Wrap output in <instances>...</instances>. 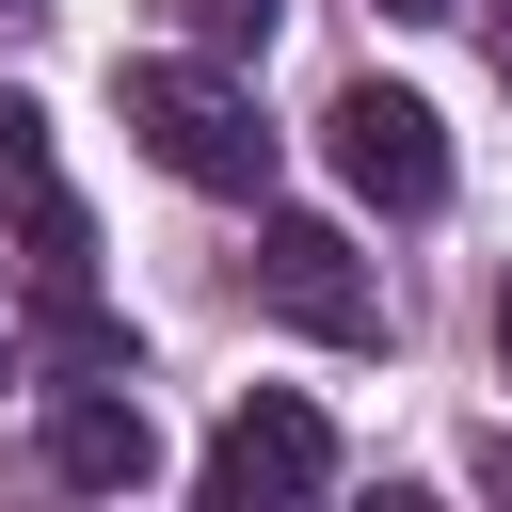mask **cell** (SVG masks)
<instances>
[{
    "instance_id": "obj_5",
    "label": "cell",
    "mask_w": 512,
    "mask_h": 512,
    "mask_svg": "<svg viewBox=\"0 0 512 512\" xmlns=\"http://www.w3.org/2000/svg\"><path fill=\"white\" fill-rule=\"evenodd\" d=\"M48 480H80V496H144V480H160V432H144V400H112V384H64V400H48Z\"/></svg>"
},
{
    "instance_id": "obj_10",
    "label": "cell",
    "mask_w": 512,
    "mask_h": 512,
    "mask_svg": "<svg viewBox=\"0 0 512 512\" xmlns=\"http://www.w3.org/2000/svg\"><path fill=\"white\" fill-rule=\"evenodd\" d=\"M0 384H16V336H0Z\"/></svg>"
},
{
    "instance_id": "obj_6",
    "label": "cell",
    "mask_w": 512,
    "mask_h": 512,
    "mask_svg": "<svg viewBox=\"0 0 512 512\" xmlns=\"http://www.w3.org/2000/svg\"><path fill=\"white\" fill-rule=\"evenodd\" d=\"M0 208H48V112L0 96Z\"/></svg>"
},
{
    "instance_id": "obj_7",
    "label": "cell",
    "mask_w": 512,
    "mask_h": 512,
    "mask_svg": "<svg viewBox=\"0 0 512 512\" xmlns=\"http://www.w3.org/2000/svg\"><path fill=\"white\" fill-rule=\"evenodd\" d=\"M160 16H176L192 48H272V16H288V0H160Z\"/></svg>"
},
{
    "instance_id": "obj_3",
    "label": "cell",
    "mask_w": 512,
    "mask_h": 512,
    "mask_svg": "<svg viewBox=\"0 0 512 512\" xmlns=\"http://www.w3.org/2000/svg\"><path fill=\"white\" fill-rule=\"evenodd\" d=\"M192 480H208V512H304L336 480V432H320V400H240Z\"/></svg>"
},
{
    "instance_id": "obj_2",
    "label": "cell",
    "mask_w": 512,
    "mask_h": 512,
    "mask_svg": "<svg viewBox=\"0 0 512 512\" xmlns=\"http://www.w3.org/2000/svg\"><path fill=\"white\" fill-rule=\"evenodd\" d=\"M256 304L304 320V336H336V352L384 336V288H368V256H352L320 208H272V224H256Z\"/></svg>"
},
{
    "instance_id": "obj_8",
    "label": "cell",
    "mask_w": 512,
    "mask_h": 512,
    "mask_svg": "<svg viewBox=\"0 0 512 512\" xmlns=\"http://www.w3.org/2000/svg\"><path fill=\"white\" fill-rule=\"evenodd\" d=\"M384 16H464V0H384Z\"/></svg>"
},
{
    "instance_id": "obj_9",
    "label": "cell",
    "mask_w": 512,
    "mask_h": 512,
    "mask_svg": "<svg viewBox=\"0 0 512 512\" xmlns=\"http://www.w3.org/2000/svg\"><path fill=\"white\" fill-rule=\"evenodd\" d=\"M496 368H512V288H496Z\"/></svg>"
},
{
    "instance_id": "obj_4",
    "label": "cell",
    "mask_w": 512,
    "mask_h": 512,
    "mask_svg": "<svg viewBox=\"0 0 512 512\" xmlns=\"http://www.w3.org/2000/svg\"><path fill=\"white\" fill-rule=\"evenodd\" d=\"M320 128H336V176H352L368 208H448V128H432V96H400V80H352Z\"/></svg>"
},
{
    "instance_id": "obj_1",
    "label": "cell",
    "mask_w": 512,
    "mask_h": 512,
    "mask_svg": "<svg viewBox=\"0 0 512 512\" xmlns=\"http://www.w3.org/2000/svg\"><path fill=\"white\" fill-rule=\"evenodd\" d=\"M112 96H128V144H144L160 176H192V192H240V208L272 192V128H256V96L224 80V48H144Z\"/></svg>"
}]
</instances>
